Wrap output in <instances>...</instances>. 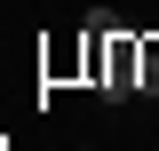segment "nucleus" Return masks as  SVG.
Instances as JSON below:
<instances>
[{
    "label": "nucleus",
    "mask_w": 159,
    "mask_h": 151,
    "mask_svg": "<svg viewBox=\"0 0 159 151\" xmlns=\"http://www.w3.org/2000/svg\"><path fill=\"white\" fill-rule=\"evenodd\" d=\"M96 88L111 95V103H119V95H143V56H135V32H111V40H103V72H96Z\"/></svg>",
    "instance_id": "f257e3e1"
},
{
    "label": "nucleus",
    "mask_w": 159,
    "mask_h": 151,
    "mask_svg": "<svg viewBox=\"0 0 159 151\" xmlns=\"http://www.w3.org/2000/svg\"><path fill=\"white\" fill-rule=\"evenodd\" d=\"M135 56H143V95H159V32H135Z\"/></svg>",
    "instance_id": "f03ea898"
}]
</instances>
